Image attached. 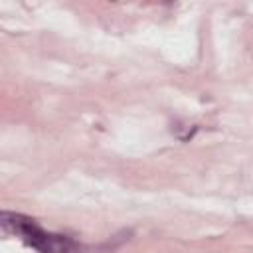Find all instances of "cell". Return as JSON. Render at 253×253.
<instances>
[{
    "instance_id": "cell-1",
    "label": "cell",
    "mask_w": 253,
    "mask_h": 253,
    "mask_svg": "<svg viewBox=\"0 0 253 253\" xmlns=\"http://www.w3.org/2000/svg\"><path fill=\"white\" fill-rule=\"evenodd\" d=\"M0 225L4 233L20 237L28 247H32L38 253H83V245L77 243L75 239L61 235V233H51L45 231L36 223V219L24 215V213H14V211H2L0 213Z\"/></svg>"
}]
</instances>
